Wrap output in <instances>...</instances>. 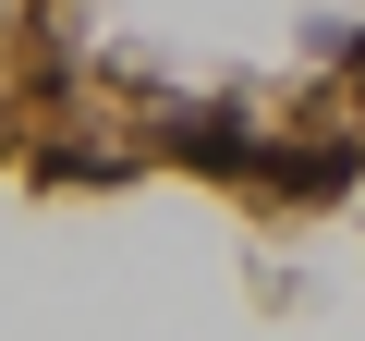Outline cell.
Here are the masks:
<instances>
[{
    "label": "cell",
    "instance_id": "obj_1",
    "mask_svg": "<svg viewBox=\"0 0 365 341\" xmlns=\"http://www.w3.org/2000/svg\"><path fill=\"white\" fill-rule=\"evenodd\" d=\"M158 146H170V158H207V170H268V146L244 134V110H170Z\"/></svg>",
    "mask_w": 365,
    "mask_h": 341
}]
</instances>
